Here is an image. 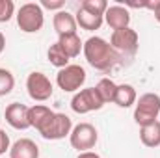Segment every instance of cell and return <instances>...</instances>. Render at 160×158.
I'll use <instances>...</instances> for the list:
<instances>
[{
    "label": "cell",
    "mask_w": 160,
    "mask_h": 158,
    "mask_svg": "<svg viewBox=\"0 0 160 158\" xmlns=\"http://www.w3.org/2000/svg\"><path fill=\"white\" fill-rule=\"evenodd\" d=\"M104 106L99 91L95 87H86V89H80L75 93V97L71 99V108L75 114H89V112H95V110H101Z\"/></svg>",
    "instance_id": "5b68a950"
},
{
    "label": "cell",
    "mask_w": 160,
    "mask_h": 158,
    "mask_svg": "<svg viewBox=\"0 0 160 158\" xmlns=\"http://www.w3.org/2000/svg\"><path fill=\"white\" fill-rule=\"evenodd\" d=\"M136 101H138V95H136L134 86H130V84H121V86H118L114 102L119 108H130L132 104H136Z\"/></svg>",
    "instance_id": "e0dca14e"
},
{
    "label": "cell",
    "mask_w": 160,
    "mask_h": 158,
    "mask_svg": "<svg viewBox=\"0 0 160 158\" xmlns=\"http://www.w3.org/2000/svg\"><path fill=\"white\" fill-rule=\"evenodd\" d=\"M97 140H99V134H97V128L91 123H78V125H75L71 134H69V141H71L73 149H77L80 153L91 151L97 145Z\"/></svg>",
    "instance_id": "277c9868"
},
{
    "label": "cell",
    "mask_w": 160,
    "mask_h": 158,
    "mask_svg": "<svg viewBox=\"0 0 160 158\" xmlns=\"http://www.w3.org/2000/svg\"><path fill=\"white\" fill-rule=\"evenodd\" d=\"M58 43L62 45V48L65 50V54L69 58H77L80 54V50L84 48V43L80 41L78 34H69V36H62Z\"/></svg>",
    "instance_id": "ac0fdd59"
},
{
    "label": "cell",
    "mask_w": 160,
    "mask_h": 158,
    "mask_svg": "<svg viewBox=\"0 0 160 158\" xmlns=\"http://www.w3.org/2000/svg\"><path fill=\"white\" fill-rule=\"evenodd\" d=\"M160 116V95L158 93H145L136 101L134 121L140 126H147L155 123Z\"/></svg>",
    "instance_id": "3957f363"
},
{
    "label": "cell",
    "mask_w": 160,
    "mask_h": 158,
    "mask_svg": "<svg viewBox=\"0 0 160 158\" xmlns=\"http://www.w3.org/2000/svg\"><path fill=\"white\" fill-rule=\"evenodd\" d=\"M26 89H28V95L30 99L38 101V102H45L52 97V82L48 80V77L45 73H39V71H34L28 75L26 78Z\"/></svg>",
    "instance_id": "52a82bcc"
},
{
    "label": "cell",
    "mask_w": 160,
    "mask_h": 158,
    "mask_svg": "<svg viewBox=\"0 0 160 158\" xmlns=\"http://www.w3.org/2000/svg\"><path fill=\"white\" fill-rule=\"evenodd\" d=\"M140 140L145 147H160V121H155L147 126L140 128Z\"/></svg>",
    "instance_id": "9a60e30c"
},
{
    "label": "cell",
    "mask_w": 160,
    "mask_h": 158,
    "mask_svg": "<svg viewBox=\"0 0 160 158\" xmlns=\"http://www.w3.org/2000/svg\"><path fill=\"white\" fill-rule=\"evenodd\" d=\"M110 45L112 48L118 52V54H136L138 47H140V37H138V32L132 30L130 26L127 28H121V30H116L110 37Z\"/></svg>",
    "instance_id": "ba28073f"
},
{
    "label": "cell",
    "mask_w": 160,
    "mask_h": 158,
    "mask_svg": "<svg viewBox=\"0 0 160 158\" xmlns=\"http://www.w3.org/2000/svg\"><path fill=\"white\" fill-rule=\"evenodd\" d=\"M28 110L30 108L21 102H11V104H8V108L4 112V117L8 121V125L13 126L15 130H26V128H30Z\"/></svg>",
    "instance_id": "30bf717a"
},
{
    "label": "cell",
    "mask_w": 160,
    "mask_h": 158,
    "mask_svg": "<svg viewBox=\"0 0 160 158\" xmlns=\"http://www.w3.org/2000/svg\"><path fill=\"white\" fill-rule=\"evenodd\" d=\"M84 82H86V71H84V67H80L77 63H69L67 67L60 69L58 75H56L58 87L67 91V93L78 91L80 87L84 86Z\"/></svg>",
    "instance_id": "8992f818"
},
{
    "label": "cell",
    "mask_w": 160,
    "mask_h": 158,
    "mask_svg": "<svg viewBox=\"0 0 160 158\" xmlns=\"http://www.w3.org/2000/svg\"><path fill=\"white\" fill-rule=\"evenodd\" d=\"M15 13L13 0H0V22H8Z\"/></svg>",
    "instance_id": "603a6c76"
},
{
    "label": "cell",
    "mask_w": 160,
    "mask_h": 158,
    "mask_svg": "<svg viewBox=\"0 0 160 158\" xmlns=\"http://www.w3.org/2000/svg\"><path fill=\"white\" fill-rule=\"evenodd\" d=\"M9 158H39V147L30 138H21L11 145Z\"/></svg>",
    "instance_id": "4fadbf2b"
},
{
    "label": "cell",
    "mask_w": 160,
    "mask_h": 158,
    "mask_svg": "<svg viewBox=\"0 0 160 158\" xmlns=\"http://www.w3.org/2000/svg\"><path fill=\"white\" fill-rule=\"evenodd\" d=\"M75 19H77V24H78L80 28H84V30H88V32L99 30V28L102 26V22H104V17L93 15V13H89V11H84L82 7H78Z\"/></svg>",
    "instance_id": "2e32d148"
},
{
    "label": "cell",
    "mask_w": 160,
    "mask_h": 158,
    "mask_svg": "<svg viewBox=\"0 0 160 158\" xmlns=\"http://www.w3.org/2000/svg\"><path fill=\"white\" fill-rule=\"evenodd\" d=\"M95 89L99 91L102 102L106 104V102H114V99H116V91H118V84H116L114 80H110V78H101L99 80V84L95 86Z\"/></svg>",
    "instance_id": "ffe728a7"
},
{
    "label": "cell",
    "mask_w": 160,
    "mask_h": 158,
    "mask_svg": "<svg viewBox=\"0 0 160 158\" xmlns=\"http://www.w3.org/2000/svg\"><path fill=\"white\" fill-rule=\"evenodd\" d=\"M104 22L116 32V30H121V28H127L130 24V13L127 7H123L119 4L116 6H108L106 13H104Z\"/></svg>",
    "instance_id": "8fae6325"
},
{
    "label": "cell",
    "mask_w": 160,
    "mask_h": 158,
    "mask_svg": "<svg viewBox=\"0 0 160 158\" xmlns=\"http://www.w3.org/2000/svg\"><path fill=\"white\" fill-rule=\"evenodd\" d=\"M11 149V143H9V136L0 128V155H4L6 151Z\"/></svg>",
    "instance_id": "d4e9b609"
},
{
    "label": "cell",
    "mask_w": 160,
    "mask_h": 158,
    "mask_svg": "<svg viewBox=\"0 0 160 158\" xmlns=\"http://www.w3.org/2000/svg\"><path fill=\"white\" fill-rule=\"evenodd\" d=\"M15 87V78L11 75V71L8 69H0V97H6L13 91Z\"/></svg>",
    "instance_id": "7402d4cb"
},
{
    "label": "cell",
    "mask_w": 160,
    "mask_h": 158,
    "mask_svg": "<svg viewBox=\"0 0 160 158\" xmlns=\"http://www.w3.org/2000/svg\"><path fill=\"white\" fill-rule=\"evenodd\" d=\"M4 48H6V37H4V34L0 32V54L4 52Z\"/></svg>",
    "instance_id": "83f0119b"
},
{
    "label": "cell",
    "mask_w": 160,
    "mask_h": 158,
    "mask_svg": "<svg viewBox=\"0 0 160 158\" xmlns=\"http://www.w3.org/2000/svg\"><path fill=\"white\" fill-rule=\"evenodd\" d=\"M39 6L45 7V9H58V11H62L63 6H65V2L63 0H41Z\"/></svg>",
    "instance_id": "cb8c5ba5"
},
{
    "label": "cell",
    "mask_w": 160,
    "mask_h": 158,
    "mask_svg": "<svg viewBox=\"0 0 160 158\" xmlns=\"http://www.w3.org/2000/svg\"><path fill=\"white\" fill-rule=\"evenodd\" d=\"M52 116H54V112H52L48 106H45V104H34V106H30V110H28L30 126H34V128L39 132Z\"/></svg>",
    "instance_id": "5bb4252c"
},
{
    "label": "cell",
    "mask_w": 160,
    "mask_h": 158,
    "mask_svg": "<svg viewBox=\"0 0 160 158\" xmlns=\"http://www.w3.org/2000/svg\"><path fill=\"white\" fill-rule=\"evenodd\" d=\"M80 7H82L84 11L93 13V15L104 17V13H106V9H108V2H106V0H84V2L80 4Z\"/></svg>",
    "instance_id": "44dd1931"
},
{
    "label": "cell",
    "mask_w": 160,
    "mask_h": 158,
    "mask_svg": "<svg viewBox=\"0 0 160 158\" xmlns=\"http://www.w3.org/2000/svg\"><path fill=\"white\" fill-rule=\"evenodd\" d=\"M73 130V121L65 114H56L47 121V125L39 130V134L45 140H63L65 136H69Z\"/></svg>",
    "instance_id": "9c48e42d"
},
{
    "label": "cell",
    "mask_w": 160,
    "mask_h": 158,
    "mask_svg": "<svg viewBox=\"0 0 160 158\" xmlns=\"http://www.w3.org/2000/svg\"><path fill=\"white\" fill-rule=\"evenodd\" d=\"M77 158H101L97 153H93V151H86V153H80Z\"/></svg>",
    "instance_id": "4316f807"
},
{
    "label": "cell",
    "mask_w": 160,
    "mask_h": 158,
    "mask_svg": "<svg viewBox=\"0 0 160 158\" xmlns=\"http://www.w3.org/2000/svg\"><path fill=\"white\" fill-rule=\"evenodd\" d=\"M145 7H147V9H153L155 19L160 22V0H155V2H145Z\"/></svg>",
    "instance_id": "484cf974"
},
{
    "label": "cell",
    "mask_w": 160,
    "mask_h": 158,
    "mask_svg": "<svg viewBox=\"0 0 160 158\" xmlns=\"http://www.w3.org/2000/svg\"><path fill=\"white\" fill-rule=\"evenodd\" d=\"M52 26L56 30V34L62 37V36H69V34H77V19L73 13L62 9V11H56L54 19H52Z\"/></svg>",
    "instance_id": "7c38bea8"
},
{
    "label": "cell",
    "mask_w": 160,
    "mask_h": 158,
    "mask_svg": "<svg viewBox=\"0 0 160 158\" xmlns=\"http://www.w3.org/2000/svg\"><path fill=\"white\" fill-rule=\"evenodd\" d=\"M47 58H48V62H50L54 67H58V69L67 67V65H69V60H71V58L65 54V50L62 48L60 43H54V45L48 47V50H47Z\"/></svg>",
    "instance_id": "d6986e66"
},
{
    "label": "cell",
    "mask_w": 160,
    "mask_h": 158,
    "mask_svg": "<svg viewBox=\"0 0 160 158\" xmlns=\"http://www.w3.org/2000/svg\"><path fill=\"white\" fill-rule=\"evenodd\" d=\"M82 52L86 56V62L93 69H99V71H110L119 60V54L112 48V45L106 39L97 37V36L89 37L84 43Z\"/></svg>",
    "instance_id": "6da1fadb"
},
{
    "label": "cell",
    "mask_w": 160,
    "mask_h": 158,
    "mask_svg": "<svg viewBox=\"0 0 160 158\" xmlns=\"http://www.w3.org/2000/svg\"><path fill=\"white\" fill-rule=\"evenodd\" d=\"M17 24L24 34H38L45 24L43 7L36 2H26L17 11Z\"/></svg>",
    "instance_id": "7a4b0ae2"
}]
</instances>
